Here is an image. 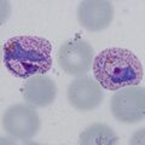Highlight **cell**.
Instances as JSON below:
<instances>
[{"instance_id":"6da1fadb","label":"cell","mask_w":145,"mask_h":145,"mask_svg":"<svg viewBox=\"0 0 145 145\" xmlns=\"http://www.w3.org/2000/svg\"><path fill=\"white\" fill-rule=\"evenodd\" d=\"M52 45L36 35H18L4 45V64L12 75L21 79L46 74L52 68Z\"/></svg>"},{"instance_id":"7a4b0ae2","label":"cell","mask_w":145,"mask_h":145,"mask_svg":"<svg viewBox=\"0 0 145 145\" xmlns=\"http://www.w3.org/2000/svg\"><path fill=\"white\" fill-rule=\"evenodd\" d=\"M93 76L106 91H119L127 86H138L144 79L143 64L126 48L103 50L93 59Z\"/></svg>"},{"instance_id":"3957f363","label":"cell","mask_w":145,"mask_h":145,"mask_svg":"<svg viewBox=\"0 0 145 145\" xmlns=\"http://www.w3.org/2000/svg\"><path fill=\"white\" fill-rule=\"evenodd\" d=\"M57 64L67 75L80 78L88 72L94 59L93 47L82 39L67 40L57 51Z\"/></svg>"},{"instance_id":"277c9868","label":"cell","mask_w":145,"mask_h":145,"mask_svg":"<svg viewBox=\"0 0 145 145\" xmlns=\"http://www.w3.org/2000/svg\"><path fill=\"white\" fill-rule=\"evenodd\" d=\"M111 112L122 123H137L145 116L144 86H127L120 88L112 96Z\"/></svg>"},{"instance_id":"5b68a950","label":"cell","mask_w":145,"mask_h":145,"mask_svg":"<svg viewBox=\"0 0 145 145\" xmlns=\"http://www.w3.org/2000/svg\"><path fill=\"white\" fill-rule=\"evenodd\" d=\"M40 117L29 104H15L3 115V127L18 139H30L40 129Z\"/></svg>"},{"instance_id":"8992f818","label":"cell","mask_w":145,"mask_h":145,"mask_svg":"<svg viewBox=\"0 0 145 145\" xmlns=\"http://www.w3.org/2000/svg\"><path fill=\"white\" fill-rule=\"evenodd\" d=\"M67 96L70 105L79 111H91L103 101L102 86L88 75L72 80L68 86Z\"/></svg>"},{"instance_id":"52a82bcc","label":"cell","mask_w":145,"mask_h":145,"mask_svg":"<svg viewBox=\"0 0 145 145\" xmlns=\"http://www.w3.org/2000/svg\"><path fill=\"white\" fill-rule=\"evenodd\" d=\"M76 17L85 29L101 31L114 20V6L108 0H85L79 4Z\"/></svg>"},{"instance_id":"ba28073f","label":"cell","mask_w":145,"mask_h":145,"mask_svg":"<svg viewBox=\"0 0 145 145\" xmlns=\"http://www.w3.org/2000/svg\"><path fill=\"white\" fill-rule=\"evenodd\" d=\"M57 87L46 74L30 76L22 86V96L27 104L34 108H45L56 99Z\"/></svg>"},{"instance_id":"9c48e42d","label":"cell","mask_w":145,"mask_h":145,"mask_svg":"<svg viewBox=\"0 0 145 145\" xmlns=\"http://www.w3.org/2000/svg\"><path fill=\"white\" fill-rule=\"evenodd\" d=\"M117 143V135L105 123H92L79 137L82 145H112Z\"/></svg>"}]
</instances>
